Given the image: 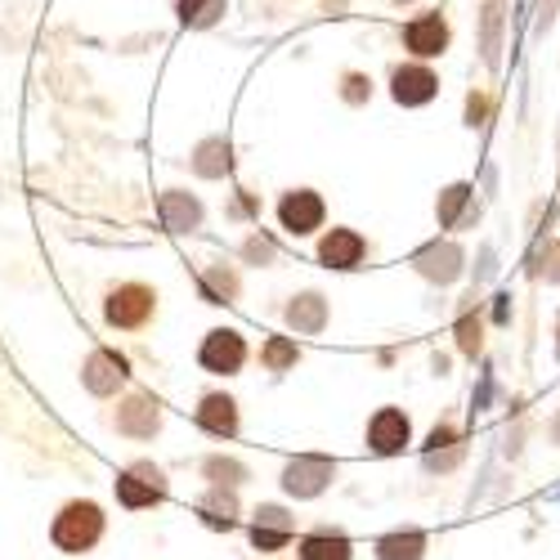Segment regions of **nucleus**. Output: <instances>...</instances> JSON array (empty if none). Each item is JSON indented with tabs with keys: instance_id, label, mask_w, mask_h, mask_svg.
Wrapping results in <instances>:
<instances>
[{
	"instance_id": "obj_17",
	"label": "nucleus",
	"mask_w": 560,
	"mask_h": 560,
	"mask_svg": "<svg viewBox=\"0 0 560 560\" xmlns=\"http://www.w3.org/2000/svg\"><path fill=\"white\" fill-rule=\"evenodd\" d=\"M323 314H328V310H323L318 296H301V301L288 310V318H292L296 332H318V328H323Z\"/></svg>"
},
{
	"instance_id": "obj_21",
	"label": "nucleus",
	"mask_w": 560,
	"mask_h": 560,
	"mask_svg": "<svg viewBox=\"0 0 560 560\" xmlns=\"http://www.w3.org/2000/svg\"><path fill=\"white\" fill-rule=\"evenodd\" d=\"M265 363H269V368L296 363V341H269V346H265Z\"/></svg>"
},
{
	"instance_id": "obj_18",
	"label": "nucleus",
	"mask_w": 560,
	"mask_h": 560,
	"mask_svg": "<svg viewBox=\"0 0 560 560\" xmlns=\"http://www.w3.org/2000/svg\"><path fill=\"white\" fill-rule=\"evenodd\" d=\"M457 252L453 247H431V252H422L417 256V265H422V273H431V278H453L457 273Z\"/></svg>"
},
{
	"instance_id": "obj_14",
	"label": "nucleus",
	"mask_w": 560,
	"mask_h": 560,
	"mask_svg": "<svg viewBox=\"0 0 560 560\" xmlns=\"http://www.w3.org/2000/svg\"><path fill=\"white\" fill-rule=\"evenodd\" d=\"M117 427H121L126 435H153V431H158V404H153L149 395H135V399L117 412Z\"/></svg>"
},
{
	"instance_id": "obj_12",
	"label": "nucleus",
	"mask_w": 560,
	"mask_h": 560,
	"mask_svg": "<svg viewBox=\"0 0 560 560\" xmlns=\"http://www.w3.org/2000/svg\"><path fill=\"white\" fill-rule=\"evenodd\" d=\"M288 538H292V521L278 506H265L260 516H256V525H252V542L260 551H273V547H283Z\"/></svg>"
},
{
	"instance_id": "obj_1",
	"label": "nucleus",
	"mask_w": 560,
	"mask_h": 560,
	"mask_svg": "<svg viewBox=\"0 0 560 560\" xmlns=\"http://www.w3.org/2000/svg\"><path fill=\"white\" fill-rule=\"evenodd\" d=\"M104 534V516H100V506L95 502H68L63 506V516L55 521V542L63 551H85V547H95Z\"/></svg>"
},
{
	"instance_id": "obj_11",
	"label": "nucleus",
	"mask_w": 560,
	"mask_h": 560,
	"mask_svg": "<svg viewBox=\"0 0 560 560\" xmlns=\"http://www.w3.org/2000/svg\"><path fill=\"white\" fill-rule=\"evenodd\" d=\"M435 72H427V68H399L395 72V100L399 104H427L431 95H435Z\"/></svg>"
},
{
	"instance_id": "obj_20",
	"label": "nucleus",
	"mask_w": 560,
	"mask_h": 560,
	"mask_svg": "<svg viewBox=\"0 0 560 560\" xmlns=\"http://www.w3.org/2000/svg\"><path fill=\"white\" fill-rule=\"evenodd\" d=\"M198 215H202L198 202H189L184 194H171V198H166V224H171V229H194Z\"/></svg>"
},
{
	"instance_id": "obj_22",
	"label": "nucleus",
	"mask_w": 560,
	"mask_h": 560,
	"mask_svg": "<svg viewBox=\"0 0 560 560\" xmlns=\"http://www.w3.org/2000/svg\"><path fill=\"white\" fill-rule=\"evenodd\" d=\"M466 194H471V189H462V184H457V189H448V198H444L440 215H444V220H453V215H457V207L466 202Z\"/></svg>"
},
{
	"instance_id": "obj_4",
	"label": "nucleus",
	"mask_w": 560,
	"mask_h": 560,
	"mask_svg": "<svg viewBox=\"0 0 560 560\" xmlns=\"http://www.w3.org/2000/svg\"><path fill=\"white\" fill-rule=\"evenodd\" d=\"M404 40H408V50H412V55L431 59V55H444V45H448V27H444V19H440V14H422V19H412V23L404 27Z\"/></svg>"
},
{
	"instance_id": "obj_15",
	"label": "nucleus",
	"mask_w": 560,
	"mask_h": 560,
	"mask_svg": "<svg viewBox=\"0 0 560 560\" xmlns=\"http://www.w3.org/2000/svg\"><path fill=\"white\" fill-rule=\"evenodd\" d=\"M301 560H350V538L346 534H310L301 542Z\"/></svg>"
},
{
	"instance_id": "obj_2",
	"label": "nucleus",
	"mask_w": 560,
	"mask_h": 560,
	"mask_svg": "<svg viewBox=\"0 0 560 560\" xmlns=\"http://www.w3.org/2000/svg\"><path fill=\"white\" fill-rule=\"evenodd\" d=\"M149 314H153V292L139 288V283L117 288L108 301V323H117V328H139Z\"/></svg>"
},
{
	"instance_id": "obj_10",
	"label": "nucleus",
	"mask_w": 560,
	"mask_h": 560,
	"mask_svg": "<svg viewBox=\"0 0 560 560\" xmlns=\"http://www.w3.org/2000/svg\"><path fill=\"white\" fill-rule=\"evenodd\" d=\"M318 256L328 265H337V269H354L359 256H363V238H359V233H350V229H332L328 238H323Z\"/></svg>"
},
{
	"instance_id": "obj_7",
	"label": "nucleus",
	"mask_w": 560,
	"mask_h": 560,
	"mask_svg": "<svg viewBox=\"0 0 560 560\" xmlns=\"http://www.w3.org/2000/svg\"><path fill=\"white\" fill-rule=\"evenodd\" d=\"M278 220H283L288 233H314V229L323 224V202H318L310 189L288 194L283 207H278Z\"/></svg>"
},
{
	"instance_id": "obj_23",
	"label": "nucleus",
	"mask_w": 560,
	"mask_h": 560,
	"mask_svg": "<svg viewBox=\"0 0 560 560\" xmlns=\"http://www.w3.org/2000/svg\"><path fill=\"white\" fill-rule=\"evenodd\" d=\"M207 292H211V296H229V292H233V278H229V273H211V278H207Z\"/></svg>"
},
{
	"instance_id": "obj_24",
	"label": "nucleus",
	"mask_w": 560,
	"mask_h": 560,
	"mask_svg": "<svg viewBox=\"0 0 560 560\" xmlns=\"http://www.w3.org/2000/svg\"><path fill=\"white\" fill-rule=\"evenodd\" d=\"M547 260H556V265H551V278H560V247H551Z\"/></svg>"
},
{
	"instance_id": "obj_19",
	"label": "nucleus",
	"mask_w": 560,
	"mask_h": 560,
	"mask_svg": "<svg viewBox=\"0 0 560 560\" xmlns=\"http://www.w3.org/2000/svg\"><path fill=\"white\" fill-rule=\"evenodd\" d=\"M215 14H224V0H179V19L194 27L215 23Z\"/></svg>"
},
{
	"instance_id": "obj_16",
	"label": "nucleus",
	"mask_w": 560,
	"mask_h": 560,
	"mask_svg": "<svg viewBox=\"0 0 560 560\" xmlns=\"http://www.w3.org/2000/svg\"><path fill=\"white\" fill-rule=\"evenodd\" d=\"M427 551V538L422 534H390L377 542V556L382 560H422Z\"/></svg>"
},
{
	"instance_id": "obj_5",
	"label": "nucleus",
	"mask_w": 560,
	"mask_h": 560,
	"mask_svg": "<svg viewBox=\"0 0 560 560\" xmlns=\"http://www.w3.org/2000/svg\"><path fill=\"white\" fill-rule=\"evenodd\" d=\"M162 493H166V485H162L158 471H149V466H135V471L117 476V498L126 506H153Z\"/></svg>"
},
{
	"instance_id": "obj_8",
	"label": "nucleus",
	"mask_w": 560,
	"mask_h": 560,
	"mask_svg": "<svg viewBox=\"0 0 560 560\" xmlns=\"http://www.w3.org/2000/svg\"><path fill=\"white\" fill-rule=\"evenodd\" d=\"M368 444L377 448V453H395L408 444V417L395 412V408H382L377 417H372V427H368Z\"/></svg>"
},
{
	"instance_id": "obj_6",
	"label": "nucleus",
	"mask_w": 560,
	"mask_h": 560,
	"mask_svg": "<svg viewBox=\"0 0 560 560\" xmlns=\"http://www.w3.org/2000/svg\"><path fill=\"white\" fill-rule=\"evenodd\" d=\"M328 480H332V462H323V457H296L283 476L288 493H296V498H314Z\"/></svg>"
},
{
	"instance_id": "obj_3",
	"label": "nucleus",
	"mask_w": 560,
	"mask_h": 560,
	"mask_svg": "<svg viewBox=\"0 0 560 560\" xmlns=\"http://www.w3.org/2000/svg\"><path fill=\"white\" fill-rule=\"evenodd\" d=\"M243 359H247V346H243L238 332H229V328L211 332L207 346H202V368H211V372H238Z\"/></svg>"
},
{
	"instance_id": "obj_13",
	"label": "nucleus",
	"mask_w": 560,
	"mask_h": 560,
	"mask_svg": "<svg viewBox=\"0 0 560 560\" xmlns=\"http://www.w3.org/2000/svg\"><path fill=\"white\" fill-rule=\"evenodd\" d=\"M198 422L211 435H233V431H238V408H233L229 395H207L202 408H198Z\"/></svg>"
},
{
	"instance_id": "obj_9",
	"label": "nucleus",
	"mask_w": 560,
	"mask_h": 560,
	"mask_svg": "<svg viewBox=\"0 0 560 560\" xmlns=\"http://www.w3.org/2000/svg\"><path fill=\"white\" fill-rule=\"evenodd\" d=\"M121 377H126V359H117V354H108V350L90 354V363H85V386L95 390V395H113V390L121 386Z\"/></svg>"
}]
</instances>
